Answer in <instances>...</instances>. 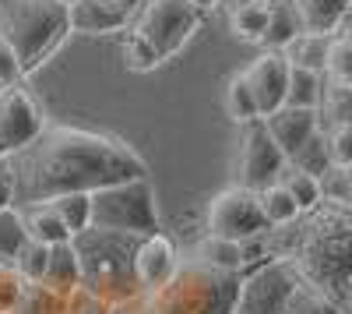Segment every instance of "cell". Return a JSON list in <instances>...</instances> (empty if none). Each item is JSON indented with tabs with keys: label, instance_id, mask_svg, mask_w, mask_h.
Returning <instances> with one entry per match:
<instances>
[{
	"label": "cell",
	"instance_id": "obj_42",
	"mask_svg": "<svg viewBox=\"0 0 352 314\" xmlns=\"http://www.w3.org/2000/svg\"><path fill=\"white\" fill-rule=\"evenodd\" d=\"M243 4H250V0H219V8H226V11H236Z\"/></svg>",
	"mask_w": 352,
	"mask_h": 314
},
{
	"label": "cell",
	"instance_id": "obj_22",
	"mask_svg": "<svg viewBox=\"0 0 352 314\" xmlns=\"http://www.w3.org/2000/svg\"><path fill=\"white\" fill-rule=\"evenodd\" d=\"M46 286L53 290H78L81 286V262H78V251L71 240L64 244H53V254H50V272H46Z\"/></svg>",
	"mask_w": 352,
	"mask_h": 314
},
{
	"label": "cell",
	"instance_id": "obj_38",
	"mask_svg": "<svg viewBox=\"0 0 352 314\" xmlns=\"http://www.w3.org/2000/svg\"><path fill=\"white\" fill-rule=\"evenodd\" d=\"M21 74H25V67H21V61H18V53H14V46L0 36V92H8V89H18V81H21Z\"/></svg>",
	"mask_w": 352,
	"mask_h": 314
},
{
	"label": "cell",
	"instance_id": "obj_37",
	"mask_svg": "<svg viewBox=\"0 0 352 314\" xmlns=\"http://www.w3.org/2000/svg\"><path fill=\"white\" fill-rule=\"evenodd\" d=\"M124 64H127L131 71H152V67L162 64V56H159L148 43H144L141 36L127 32V36H124Z\"/></svg>",
	"mask_w": 352,
	"mask_h": 314
},
{
	"label": "cell",
	"instance_id": "obj_26",
	"mask_svg": "<svg viewBox=\"0 0 352 314\" xmlns=\"http://www.w3.org/2000/svg\"><path fill=\"white\" fill-rule=\"evenodd\" d=\"M320 96H324V74H320V71H307V67H292L285 106L317 109L320 106Z\"/></svg>",
	"mask_w": 352,
	"mask_h": 314
},
{
	"label": "cell",
	"instance_id": "obj_11",
	"mask_svg": "<svg viewBox=\"0 0 352 314\" xmlns=\"http://www.w3.org/2000/svg\"><path fill=\"white\" fill-rule=\"evenodd\" d=\"M43 127L46 121L28 92L21 89L0 92V159L21 152L28 141H36L43 134Z\"/></svg>",
	"mask_w": 352,
	"mask_h": 314
},
{
	"label": "cell",
	"instance_id": "obj_35",
	"mask_svg": "<svg viewBox=\"0 0 352 314\" xmlns=\"http://www.w3.org/2000/svg\"><path fill=\"white\" fill-rule=\"evenodd\" d=\"M282 314H342V307H335L328 297H320L317 290H310L307 282H300L296 293H292L289 307Z\"/></svg>",
	"mask_w": 352,
	"mask_h": 314
},
{
	"label": "cell",
	"instance_id": "obj_43",
	"mask_svg": "<svg viewBox=\"0 0 352 314\" xmlns=\"http://www.w3.org/2000/svg\"><path fill=\"white\" fill-rule=\"evenodd\" d=\"M345 198H349V202H352V169H349V174H345Z\"/></svg>",
	"mask_w": 352,
	"mask_h": 314
},
{
	"label": "cell",
	"instance_id": "obj_18",
	"mask_svg": "<svg viewBox=\"0 0 352 314\" xmlns=\"http://www.w3.org/2000/svg\"><path fill=\"white\" fill-rule=\"evenodd\" d=\"M272 18V0H250V4L229 11V32L240 43H264Z\"/></svg>",
	"mask_w": 352,
	"mask_h": 314
},
{
	"label": "cell",
	"instance_id": "obj_16",
	"mask_svg": "<svg viewBox=\"0 0 352 314\" xmlns=\"http://www.w3.org/2000/svg\"><path fill=\"white\" fill-rule=\"evenodd\" d=\"M81 290L85 286H78V290H53V286H46V282H28L18 314H78Z\"/></svg>",
	"mask_w": 352,
	"mask_h": 314
},
{
	"label": "cell",
	"instance_id": "obj_8",
	"mask_svg": "<svg viewBox=\"0 0 352 314\" xmlns=\"http://www.w3.org/2000/svg\"><path fill=\"white\" fill-rule=\"evenodd\" d=\"M264 230H272L268 219L261 212L257 202V191L240 187V184H229L226 191H219L208 209H204V233L208 237H226V240H254Z\"/></svg>",
	"mask_w": 352,
	"mask_h": 314
},
{
	"label": "cell",
	"instance_id": "obj_7",
	"mask_svg": "<svg viewBox=\"0 0 352 314\" xmlns=\"http://www.w3.org/2000/svg\"><path fill=\"white\" fill-rule=\"evenodd\" d=\"M201 14L204 8L197 0H141L127 32L141 36L166 61V56H173L194 36V28L201 25Z\"/></svg>",
	"mask_w": 352,
	"mask_h": 314
},
{
	"label": "cell",
	"instance_id": "obj_1",
	"mask_svg": "<svg viewBox=\"0 0 352 314\" xmlns=\"http://www.w3.org/2000/svg\"><path fill=\"white\" fill-rule=\"evenodd\" d=\"M8 169L14 184V209L43 205L64 194H92L109 184L148 177L144 159L124 138L71 124H46L36 141L8 156Z\"/></svg>",
	"mask_w": 352,
	"mask_h": 314
},
{
	"label": "cell",
	"instance_id": "obj_5",
	"mask_svg": "<svg viewBox=\"0 0 352 314\" xmlns=\"http://www.w3.org/2000/svg\"><path fill=\"white\" fill-rule=\"evenodd\" d=\"M67 32L71 8L64 0H0V36L14 46L25 74L36 71Z\"/></svg>",
	"mask_w": 352,
	"mask_h": 314
},
{
	"label": "cell",
	"instance_id": "obj_21",
	"mask_svg": "<svg viewBox=\"0 0 352 314\" xmlns=\"http://www.w3.org/2000/svg\"><path fill=\"white\" fill-rule=\"evenodd\" d=\"M21 216H25V230H28L32 240H43V244H64V240H71V230L64 226V219L56 216V209L50 202L28 205V209H21Z\"/></svg>",
	"mask_w": 352,
	"mask_h": 314
},
{
	"label": "cell",
	"instance_id": "obj_14",
	"mask_svg": "<svg viewBox=\"0 0 352 314\" xmlns=\"http://www.w3.org/2000/svg\"><path fill=\"white\" fill-rule=\"evenodd\" d=\"M180 254H176V244L162 233H152V237H141L138 244V258H134V272H138V286L141 293L148 290H159L162 282H169V275L180 269Z\"/></svg>",
	"mask_w": 352,
	"mask_h": 314
},
{
	"label": "cell",
	"instance_id": "obj_36",
	"mask_svg": "<svg viewBox=\"0 0 352 314\" xmlns=\"http://www.w3.org/2000/svg\"><path fill=\"white\" fill-rule=\"evenodd\" d=\"M324 134H328L331 166L349 174L352 169V124H331V127H324Z\"/></svg>",
	"mask_w": 352,
	"mask_h": 314
},
{
	"label": "cell",
	"instance_id": "obj_2",
	"mask_svg": "<svg viewBox=\"0 0 352 314\" xmlns=\"http://www.w3.org/2000/svg\"><path fill=\"white\" fill-rule=\"evenodd\" d=\"M272 258L289 262L300 282L345 307L352 300V209L320 202L296 222L275 226Z\"/></svg>",
	"mask_w": 352,
	"mask_h": 314
},
{
	"label": "cell",
	"instance_id": "obj_33",
	"mask_svg": "<svg viewBox=\"0 0 352 314\" xmlns=\"http://www.w3.org/2000/svg\"><path fill=\"white\" fill-rule=\"evenodd\" d=\"M28 290V279L18 272L14 262H0V314H18Z\"/></svg>",
	"mask_w": 352,
	"mask_h": 314
},
{
	"label": "cell",
	"instance_id": "obj_6",
	"mask_svg": "<svg viewBox=\"0 0 352 314\" xmlns=\"http://www.w3.org/2000/svg\"><path fill=\"white\" fill-rule=\"evenodd\" d=\"M88 226L113 230V233H131V237L159 233V209H155V191L148 177L92 191V222Z\"/></svg>",
	"mask_w": 352,
	"mask_h": 314
},
{
	"label": "cell",
	"instance_id": "obj_17",
	"mask_svg": "<svg viewBox=\"0 0 352 314\" xmlns=\"http://www.w3.org/2000/svg\"><path fill=\"white\" fill-rule=\"evenodd\" d=\"M300 14L303 32H324L335 36L338 25L345 18V11L352 8V0H289Z\"/></svg>",
	"mask_w": 352,
	"mask_h": 314
},
{
	"label": "cell",
	"instance_id": "obj_24",
	"mask_svg": "<svg viewBox=\"0 0 352 314\" xmlns=\"http://www.w3.org/2000/svg\"><path fill=\"white\" fill-rule=\"evenodd\" d=\"M257 202H261V212H264V219H268V226H289V222H296L303 216L300 202L278 180L268 184V187H261L257 191Z\"/></svg>",
	"mask_w": 352,
	"mask_h": 314
},
{
	"label": "cell",
	"instance_id": "obj_28",
	"mask_svg": "<svg viewBox=\"0 0 352 314\" xmlns=\"http://www.w3.org/2000/svg\"><path fill=\"white\" fill-rule=\"evenodd\" d=\"M320 127L352 124V85H335L324 78V96H320Z\"/></svg>",
	"mask_w": 352,
	"mask_h": 314
},
{
	"label": "cell",
	"instance_id": "obj_15",
	"mask_svg": "<svg viewBox=\"0 0 352 314\" xmlns=\"http://www.w3.org/2000/svg\"><path fill=\"white\" fill-rule=\"evenodd\" d=\"M264 124H268L275 145L289 159L292 152H300L307 141L320 131V113L317 109H303V106H282V109L272 113V117H264Z\"/></svg>",
	"mask_w": 352,
	"mask_h": 314
},
{
	"label": "cell",
	"instance_id": "obj_9",
	"mask_svg": "<svg viewBox=\"0 0 352 314\" xmlns=\"http://www.w3.org/2000/svg\"><path fill=\"white\" fill-rule=\"evenodd\" d=\"M285 152L275 145V138L264 124V117L240 124V138H236V163H232V184L261 191L278 180L282 166H285Z\"/></svg>",
	"mask_w": 352,
	"mask_h": 314
},
{
	"label": "cell",
	"instance_id": "obj_20",
	"mask_svg": "<svg viewBox=\"0 0 352 314\" xmlns=\"http://www.w3.org/2000/svg\"><path fill=\"white\" fill-rule=\"evenodd\" d=\"M197 258H204L208 265H219L226 272H243L247 262H250V254H247V244L240 240H226V237H208L204 233V240L194 247Z\"/></svg>",
	"mask_w": 352,
	"mask_h": 314
},
{
	"label": "cell",
	"instance_id": "obj_46",
	"mask_svg": "<svg viewBox=\"0 0 352 314\" xmlns=\"http://www.w3.org/2000/svg\"><path fill=\"white\" fill-rule=\"evenodd\" d=\"M64 4H67V8H71V4H78V0H64Z\"/></svg>",
	"mask_w": 352,
	"mask_h": 314
},
{
	"label": "cell",
	"instance_id": "obj_32",
	"mask_svg": "<svg viewBox=\"0 0 352 314\" xmlns=\"http://www.w3.org/2000/svg\"><path fill=\"white\" fill-rule=\"evenodd\" d=\"M50 254H53V244H43V240L28 237L25 247L18 251L14 265H18V272H21L28 282H43L46 272H50Z\"/></svg>",
	"mask_w": 352,
	"mask_h": 314
},
{
	"label": "cell",
	"instance_id": "obj_25",
	"mask_svg": "<svg viewBox=\"0 0 352 314\" xmlns=\"http://www.w3.org/2000/svg\"><path fill=\"white\" fill-rule=\"evenodd\" d=\"M289 163L296 166V169H303V174H310V177H328V174H335V166H331V152H328V134H324V127H320L307 145L300 149V152H292L289 156Z\"/></svg>",
	"mask_w": 352,
	"mask_h": 314
},
{
	"label": "cell",
	"instance_id": "obj_13",
	"mask_svg": "<svg viewBox=\"0 0 352 314\" xmlns=\"http://www.w3.org/2000/svg\"><path fill=\"white\" fill-rule=\"evenodd\" d=\"M141 0H78L71 4V32L81 36H99L127 28L138 14Z\"/></svg>",
	"mask_w": 352,
	"mask_h": 314
},
{
	"label": "cell",
	"instance_id": "obj_34",
	"mask_svg": "<svg viewBox=\"0 0 352 314\" xmlns=\"http://www.w3.org/2000/svg\"><path fill=\"white\" fill-rule=\"evenodd\" d=\"M324 78L335 81V85H352V39L349 36H338V32L331 36Z\"/></svg>",
	"mask_w": 352,
	"mask_h": 314
},
{
	"label": "cell",
	"instance_id": "obj_30",
	"mask_svg": "<svg viewBox=\"0 0 352 314\" xmlns=\"http://www.w3.org/2000/svg\"><path fill=\"white\" fill-rule=\"evenodd\" d=\"M28 230H25V216L14 205L0 209V262H14L18 251L25 247Z\"/></svg>",
	"mask_w": 352,
	"mask_h": 314
},
{
	"label": "cell",
	"instance_id": "obj_31",
	"mask_svg": "<svg viewBox=\"0 0 352 314\" xmlns=\"http://www.w3.org/2000/svg\"><path fill=\"white\" fill-rule=\"evenodd\" d=\"M50 205L56 209V216L64 219L71 237L88 230V222H92V194H64V198H53Z\"/></svg>",
	"mask_w": 352,
	"mask_h": 314
},
{
	"label": "cell",
	"instance_id": "obj_27",
	"mask_svg": "<svg viewBox=\"0 0 352 314\" xmlns=\"http://www.w3.org/2000/svg\"><path fill=\"white\" fill-rule=\"evenodd\" d=\"M278 184H282L292 198H296L303 212L317 209V205H320V198H324V184H320L317 177H310V174H303V169H296L292 163H285V166H282Z\"/></svg>",
	"mask_w": 352,
	"mask_h": 314
},
{
	"label": "cell",
	"instance_id": "obj_44",
	"mask_svg": "<svg viewBox=\"0 0 352 314\" xmlns=\"http://www.w3.org/2000/svg\"><path fill=\"white\" fill-rule=\"evenodd\" d=\"M197 4H201V8H212V4H219V0H197Z\"/></svg>",
	"mask_w": 352,
	"mask_h": 314
},
{
	"label": "cell",
	"instance_id": "obj_12",
	"mask_svg": "<svg viewBox=\"0 0 352 314\" xmlns=\"http://www.w3.org/2000/svg\"><path fill=\"white\" fill-rule=\"evenodd\" d=\"M289 74H292V64L285 61L282 50H264V53H257L254 61L243 67V78H247L250 92H254V99H257L261 117H272L275 109L285 106Z\"/></svg>",
	"mask_w": 352,
	"mask_h": 314
},
{
	"label": "cell",
	"instance_id": "obj_40",
	"mask_svg": "<svg viewBox=\"0 0 352 314\" xmlns=\"http://www.w3.org/2000/svg\"><path fill=\"white\" fill-rule=\"evenodd\" d=\"M11 194H14V184H11V169H8V159H0V209L11 205Z\"/></svg>",
	"mask_w": 352,
	"mask_h": 314
},
{
	"label": "cell",
	"instance_id": "obj_23",
	"mask_svg": "<svg viewBox=\"0 0 352 314\" xmlns=\"http://www.w3.org/2000/svg\"><path fill=\"white\" fill-rule=\"evenodd\" d=\"M303 32L300 14L289 0H272V18H268V36H264V50H285L292 39Z\"/></svg>",
	"mask_w": 352,
	"mask_h": 314
},
{
	"label": "cell",
	"instance_id": "obj_4",
	"mask_svg": "<svg viewBox=\"0 0 352 314\" xmlns=\"http://www.w3.org/2000/svg\"><path fill=\"white\" fill-rule=\"evenodd\" d=\"M71 244H74L78 262H81V286L92 297H99L113 311H120L141 297L138 272H134L141 237L88 226V230L71 237Z\"/></svg>",
	"mask_w": 352,
	"mask_h": 314
},
{
	"label": "cell",
	"instance_id": "obj_45",
	"mask_svg": "<svg viewBox=\"0 0 352 314\" xmlns=\"http://www.w3.org/2000/svg\"><path fill=\"white\" fill-rule=\"evenodd\" d=\"M342 314H352V300H349V304H345V307H342Z\"/></svg>",
	"mask_w": 352,
	"mask_h": 314
},
{
	"label": "cell",
	"instance_id": "obj_39",
	"mask_svg": "<svg viewBox=\"0 0 352 314\" xmlns=\"http://www.w3.org/2000/svg\"><path fill=\"white\" fill-rule=\"evenodd\" d=\"M78 314H116L109 304H102L99 297H92V293H81V304H78Z\"/></svg>",
	"mask_w": 352,
	"mask_h": 314
},
{
	"label": "cell",
	"instance_id": "obj_29",
	"mask_svg": "<svg viewBox=\"0 0 352 314\" xmlns=\"http://www.w3.org/2000/svg\"><path fill=\"white\" fill-rule=\"evenodd\" d=\"M226 113H229L236 124H247V121H257V117H261L257 99H254V92H250L243 71L229 74V81H226Z\"/></svg>",
	"mask_w": 352,
	"mask_h": 314
},
{
	"label": "cell",
	"instance_id": "obj_10",
	"mask_svg": "<svg viewBox=\"0 0 352 314\" xmlns=\"http://www.w3.org/2000/svg\"><path fill=\"white\" fill-rule=\"evenodd\" d=\"M300 286V275L292 272L289 262L272 258L250 272H243V286L236 297L232 314H282Z\"/></svg>",
	"mask_w": 352,
	"mask_h": 314
},
{
	"label": "cell",
	"instance_id": "obj_3",
	"mask_svg": "<svg viewBox=\"0 0 352 314\" xmlns=\"http://www.w3.org/2000/svg\"><path fill=\"white\" fill-rule=\"evenodd\" d=\"M243 286V272H226L190 254L180 262L159 290L141 293L134 304L120 307L131 314H232Z\"/></svg>",
	"mask_w": 352,
	"mask_h": 314
},
{
	"label": "cell",
	"instance_id": "obj_41",
	"mask_svg": "<svg viewBox=\"0 0 352 314\" xmlns=\"http://www.w3.org/2000/svg\"><path fill=\"white\" fill-rule=\"evenodd\" d=\"M338 36H349V39H352V8L345 11V18H342V25H338Z\"/></svg>",
	"mask_w": 352,
	"mask_h": 314
},
{
	"label": "cell",
	"instance_id": "obj_47",
	"mask_svg": "<svg viewBox=\"0 0 352 314\" xmlns=\"http://www.w3.org/2000/svg\"><path fill=\"white\" fill-rule=\"evenodd\" d=\"M116 314H131V311H116Z\"/></svg>",
	"mask_w": 352,
	"mask_h": 314
},
{
	"label": "cell",
	"instance_id": "obj_19",
	"mask_svg": "<svg viewBox=\"0 0 352 314\" xmlns=\"http://www.w3.org/2000/svg\"><path fill=\"white\" fill-rule=\"evenodd\" d=\"M328 50H331V36H324V32H300L282 53H285V61L292 67H307V71H320V74H324Z\"/></svg>",
	"mask_w": 352,
	"mask_h": 314
}]
</instances>
